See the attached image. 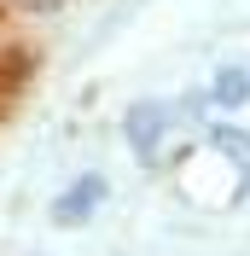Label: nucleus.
<instances>
[{
	"label": "nucleus",
	"mask_w": 250,
	"mask_h": 256,
	"mask_svg": "<svg viewBox=\"0 0 250 256\" xmlns=\"http://www.w3.org/2000/svg\"><path fill=\"white\" fill-rule=\"evenodd\" d=\"M157 134H163V105H140L134 111V146H157Z\"/></svg>",
	"instance_id": "f03ea898"
},
{
	"label": "nucleus",
	"mask_w": 250,
	"mask_h": 256,
	"mask_svg": "<svg viewBox=\"0 0 250 256\" xmlns=\"http://www.w3.org/2000/svg\"><path fill=\"white\" fill-rule=\"evenodd\" d=\"M99 198H105V180H99V175H88V180H76V186L58 198V216H64V222H82V216H88Z\"/></svg>",
	"instance_id": "f257e3e1"
},
{
	"label": "nucleus",
	"mask_w": 250,
	"mask_h": 256,
	"mask_svg": "<svg viewBox=\"0 0 250 256\" xmlns=\"http://www.w3.org/2000/svg\"><path fill=\"white\" fill-rule=\"evenodd\" d=\"M216 99H221V105H244V99H250V82L238 76V70H227V76L216 82Z\"/></svg>",
	"instance_id": "7ed1b4c3"
}]
</instances>
